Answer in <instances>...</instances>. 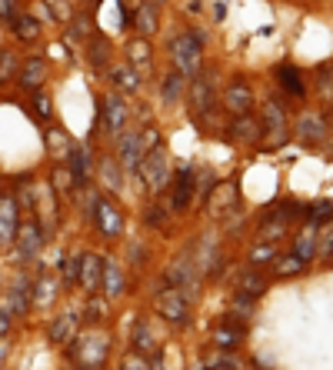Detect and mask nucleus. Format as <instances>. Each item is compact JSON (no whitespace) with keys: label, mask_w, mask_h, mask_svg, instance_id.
Here are the masks:
<instances>
[{"label":"nucleus","mask_w":333,"mask_h":370,"mask_svg":"<svg viewBox=\"0 0 333 370\" xmlns=\"http://www.w3.org/2000/svg\"><path fill=\"white\" fill-rule=\"evenodd\" d=\"M91 210H93L91 217H93V223H97V230H100L107 241H113V237H120V234H124V214H120L107 197L91 194Z\"/></svg>","instance_id":"f257e3e1"},{"label":"nucleus","mask_w":333,"mask_h":370,"mask_svg":"<svg viewBox=\"0 0 333 370\" xmlns=\"http://www.w3.org/2000/svg\"><path fill=\"white\" fill-rule=\"evenodd\" d=\"M200 40L204 37H197V34H184V37H177L170 44V57H173L180 74H197L200 71Z\"/></svg>","instance_id":"f03ea898"},{"label":"nucleus","mask_w":333,"mask_h":370,"mask_svg":"<svg viewBox=\"0 0 333 370\" xmlns=\"http://www.w3.org/2000/svg\"><path fill=\"white\" fill-rule=\"evenodd\" d=\"M153 307H157V314L170 320V324H187V317H190V304H187V294L180 287H166L160 294L153 297Z\"/></svg>","instance_id":"7ed1b4c3"},{"label":"nucleus","mask_w":333,"mask_h":370,"mask_svg":"<svg viewBox=\"0 0 333 370\" xmlns=\"http://www.w3.org/2000/svg\"><path fill=\"white\" fill-rule=\"evenodd\" d=\"M104 357H107V337L104 333H91L74 347V360L84 370H100Z\"/></svg>","instance_id":"20e7f679"},{"label":"nucleus","mask_w":333,"mask_h":370,"mask_svg":"<svg viewBox=\"0 0 333 370\" xmlns=\"http://www.w3.org/2000/svg\"><path fill=\"white\" fill-rule=\"evenodd\" d=\"M223 107L234 113V117H243V113H254V87L237 77L234 84H227V91H223Z\"/></svg>","instance_id":"39448f33"},{"label":"nucleus","mask_w":333,"mask_h":370,"mask_svg":"<svg viewBox=\"0 0 333 370\" xmlns=\"http://www.w3.org/2000/svg\"><path fill=\"white\" fill-rule=\"evenodd\" d=\"M140 174H144V181L150 184V190H164V184H166V157H164V147L150 150L147 157H144Z\"/></svg>","instance_id":"423d86ee"},{"label":"nucleus","mask_w":333,"mask_h":370,"mask_svg":"<svg viewBox=\"0 0 333 370\" xmlns=\"http://www.w3.org/2000/svg\"><path fill=\"white\" fill-rule=\"evenodd\" d=\"M263 120H267V137H270V144L280 147L283 140H287V120H283V111L277 107V100H267L263 104Z\"/></svg>","instance_id":"0eeeda50"},{"label":"nucleus","mask_w":333,"mask_h":370,"mask_svg":"<svg viewBox=\"0 0 333 370\" xmlns=\"http://www.w3.org/2000/svg\"><path fill=\"white\" fill-rule=\"evenodd\" d=\"M296 133H300L303 144H320V140L330 133V124H327L320 113H303V117L296 120Z\"/></svg>","instance_id":"6e6552de"},{"label":"nucleus","mask_w":333,"mask_h":370,"mask_svg":"<svg viewBox=\"0 0 333 370\" xmlns=\"http://www.w3.org/2000/svg\"><path fill=\"white\" fill-rule=\"evenodd\" d=\"M190 197H193V167L184 164L177 170V181H173V201H170V207L173 210H187Z\"/></svg>","instance_id":"1a4fd4ad"},{"label":"nucleus","mask_w":333,"mask_h":370,"mask_svg":"<svg viewBox=\"0 0 333 370\" xmlns=\"http://www.w3.org/2000/svg\"><path fill=\"white\" fill-rule=\"evenodd\" d=\"M120 157H124V167L133 170V167L147 157V150H144V137H140V133H120Z\"/></svg>","instance_id":"9d476101"},{"label":"nucleus","mask_w":333,"mask_h":370,"mask_svg":"<svg viewBox=\"0 0 333 370\" xmlns=\"http://www.w3.org/2000/svg\"><path fill=\"white\" fill-rule=\"evenodd\" d=\"M0 234H3V247H10L17 234V204L10 194H3V201H0Z\"/></svg>","instance_id":"9b49d317"},{"label":"nucleus","mask_w":333,"mask_h":370,"mask_svg":"<svg viewBox=\"0 0 333 370\" xmlns=\"http://www.w3.org/2000/svg\"><path fill=\"white\" fill-rule=\"evenodd\" d=\"M104 263L107 260H100L97 254H84V270H80V284H84V290H97L100 284H104Z\"/></svg>","instance_id":"f8f14e48"},{"label":"nucleus","mask_w":333,"mask_h":370,"mask_svg":"<svg viewBox=\"0 0 333 370\" xmlns=\"http://www.w3.org/2000/svg\"><path fill=\"white\" fill-rule=\"evenodd\" d=\"M40 247H44V227H40V221H34L20 230V257H37Z\"/></svg>","instance_id":"ddd939ff"},{"label":"nucleus","mask_w":333,"mask_h":370,"mask_svg":"<svg viewBox=\"0 0 333 370\" xmlns=\"http://www.w3.org/2000/svg\"><path fill=\"white\" fill-rule=\"evenodd\" d=\"M240 340H243V327L234 324V317H230V320H223V324H217V331H213V344H217L220 351H234V347H240Z\"/></svg>","instance_id":"4468645a"},{"label":"nucleus","mask_w":333,"mask_h":370,"mask_svg":"<svg viewBox=\"0 0 333 370\" xmlns=\"http://www.w3.org/2000/svg\"><path fill=\"white\" fill-rule=\"evenodd\" d=\"M274 74H277V84H280V87H283L287 93H290V97H303V93H307L303 74H300L296 67H290V64H283V67H277Z\"/></svg>","instance_id":"2eb2a0df"},{"label":"nucleus","mask_w":333,"mask_h":370,"mask_svg":"<svg viewBox=\"0 0 333 370\" xmlns=\"http://www.w3.org/2000/svg\"><path fill=\"white\" fill-rule=\"evenodd\" d=\"M104 124H107L111 133H120L124 124H127V107H124V100H120L117 93L107 97V104H104Z\"/></svg>","instance_id":"dca6fc26"},{"label":"nucleus","mask_w":333,"mask_h":370,"mask_svg":"<svg viewBox=\"0 0 333 370\" xmlns=\"http://www.w3.org/2000/svg\"><path fill=\"white\" fill-rule=\"evenodd\" d=\"M190 104H193V111H213V84L204 80V77H197L193 80V87H190Z\"/></svg>","instance_id":"f3484780"},{"label":"nucleus","mask_w":333,"mask_h":370,"mask_svg":"<svg viewBox=\"0 0 333 370\" xmlns=\"http://www.w3.org/2000/svg\"><path fill=\"white\" fill-rule=\"evenodd\" d=\"M294 254H296V257H303L307 263H310V257L316 254V223H310L307 230H300V234H296Z\"/></svg>","instance_id":"a211bd4d"},{"label":"nucleus","mask_w":333,"mask_h":370,"mask_svg":"<svg viewBox=\"0 0 333 370\" xmlns=\"http://www.w3.org/2000/svg\"><path fill=\"white\" fill-rule=\"evenodd\" d=\"M40 77H44V60L40 57H30L27 64H23V71H20V87L23 91H37L40 87Z\"/></svg>","instance_id":"6ab92c4d"},{"label":"nucleus","mask_w":333,"mask_h":370,"mask_svg":"<svg viewBox=\"0 0 333 370\" xmlns=\"http://www.w3.org/2000/svg\"><path fill=\"white\" fill-rule=\"evenodd\" d=\"M47 150H50V157H57V160H67V157L74 154V144H70V137H67L64 130H50V133H47Z\"/></svg>","instance_id":"aec40b11"},{"label":"nucleus","mask_w":333,"mask_h":370,"mask_svg":"<svg viewBox=\"0 0 333 370\" xmlns=\"http://www.w3.org/2000/svg\"><path fill=\"white\" fill-rule=\"evenodd\" d=\"M184 91H187L184 74H180V71H170V74L164 77V104L166 107H173V104L184 97Z\"/></svg>","instance_id":"412c9836"},{"label":"nucleus","mask_w":333,"mask_h":370,"mask_svg":"<svg viewBox=\"0 0 333 370\" xmlns=\"http://www.w3.org/2000/svg\"><path fill=\"white\" fill-rule=\"evenodd\" d=\"M133 351L137 353H144V357H157V351H153V333H150L147 327V320H140L137 327H133Z\"/></svg>","instance_id":"4be33fe9"},{"label":"nucleus","mask_w":333,"mask_h":370,"mask_svg":"<svg viewBox=\"0 0 333 370\" xmlns=\"http://www.w3.org/2000/svg\"><path fill=\"white\" fill-rule=\"evenodd\" d=\"M234 133H237L240 140H247V144H254V140H260L263 127L254 120V113H243V117H237V120H234Z\"/></svg>","instance_id":"5701e85b"},{"label":"nucleus","mask_w":333,"mask_h":370,"mask_svg":"<svg viewBox=\"0 0 333 370\" xmlns=\"http://www.w3.org/2000/svg\"><path fill=\"white\" fill-rule=\"evenodd\" d=\"M303 270H307V260L296 257V254H287V257L274 260V274H277V277H296V274H303Z\"/></svg>","instance_id":"b1692460"},{"label":"nucleus","mask_w":333,"mask_h":370,"mask_svg":"<svg viewBox=\"0 0 333 370\" xmlns=\"http://www.w3.org/2000/svg\"><path fill=\"white\" fill-rule=\"evenodd\" d=\"M74 331H77V317L74 314H60L54 320V327H50V340H54V344H67V340L74 337Z\"/></svg>","instance_id":"393cba45"},{"label":"nucleus","mask_w":333,"mask_h":370,"mask_svg":"<svg viewBox=\"0 0 333 370\" xmlns=\"http://www.w3.org/2000/svg\"><path fill=\"white\" fill-rule=\"evenodd\" d=\"M237 287H240V294L260 297L263 290H267V280L257 274V267H247V270L240 274V280H237Z\"/></svg>","instance_id":"a878e982"},{"label":"nucleus","mask_w":333,"mask_h":370,"mask_svg":"<svg viewBox=\"0 0 333 370\" xmlns=\"http://www.w3.org/2000/svg\"><path fill=\"white\" fill-rule=\"evenodd\" d=\"M104 294H107V297H120V294H124V274L117 270V263H113V260H107V263H104Z\"/></svg>","instance_id":"bb28decb"},{"label":"nucleus","mask_w":333,"mask_h":370,"mask_svg":"<svg viewBox=\"0 0 333 370\" xmlns=\"http://www.w3.org/2000/svg\"><path fill=\"white\" fill-rule=\"evenodd\" d=\"M111 80L120 87V91H140V77H137V71H130L127 64L124 67H111Z\"/></svg>","instance_id":"cd10ccee"},{"label":"nucleus","mask_w":333,"mask_h":370,"mask_svg":"<svg viewBox=\"0 0 333 370\" xmlns=\"http://www.w3.org/2000/svg\"><path fill=\"white\" fill-rule=\"evenodd\" d=\"M127 60L137 67V71L150 67V44H147V40H133V44L127 47Z\"/></svg>","instance_id":"c85d7f7f"},{"label":"nucleus","mask_w":333,"mask_h":370,"mask_svg":"<svg viewBox=\"0 0 333 370\" xmlns=\"http://www.w3.org/2000/svg\"><path fill=\"white\" fill-rule=\"evenodd\" d=\"M100 177H104V187H107V190H120V187H124L113 157H104V160H100Z\"/></svg>","instance_id":"c756f323"},{"label":"nucleus","mask_w":333,"mask_h":370,"mask_svg":"<svg viewBox=\"0 0 333 370\" xmlns=\"http://www.w3.org/2000/svg\"><path fill=\"white\" fill-rule=\"evenodd\" d=\"M67 164H70V174L77 177V184H87V150L74 147V154L67 157Z\"/></svg>","instance_id":"7c9ffc66"},{"label":"nucleus","mask_w":333,"mask_h":370,"mask_svg":"<svg viewBox=\"0 0 333 370\" xmlns=\"http://www.w3.org/2000/svg\"><path fill=\"white\" fill-rule=\"evenodd\" d=\"M87 57H91L93 67H104V64H107V57H111V44H107L104 37L91 40V44H87Z\"/></svg>","instance_id":"2f4dec72"},{"label":"nucleus","mask_w":333,"mask_h":370,"mask_svg":"<svg viewBox=\"0 0 333 370\" xmlns=\"http://www.w3.org/2000/svg\"><path fill=\"white\" fill-rule=\"evenodd\" d=\"M14 30H17V37L23 40V44H34V40L40 37V24L34 17H20Z\"/></svg>","instance_id":"473e14b6"},{"label":"nucleus","mask_w":333,"mask_h":370,"mask_svg":"<svg viewBox=\"0 0 333 370\" xmlns=\"http://www.w3.org/2000/svg\"><path fill=\"white\" fill-rule=\"evenodd\" d=\"M137 30H140L144 37L157 30V10H153V7H147V3H144V7L137 10Z\"/></svg>","instance_id":"72a5a7b5"},{"label":"nucleus","mask_w":333,"mask_h":370,"mask_svg":"<svg viewBox=\"0 0 333 370\" xmlns=\"http://www.w3.org/2000/svg\"><path fill=\"white\" fill-rule=\"evenodd\" d=\"M70 184H77V177H74V174H67V167H64V164H57L54 167V190H57V197L70 194Z\"/></svg>","instance_id":"f704fd0d"},{"label":"nucleus","mask_w":333,"mask_h":370,"mask_svg":"<svg viewBox=\"0 0 333 370\" xmlns=\"http://www.w3.org/2000/svg\"><path fill=\"white\" fill-rule=\"evenodd\" d=\"M30 107H34V117H37V120H50V97H47V93L34 91V100H30Z\"/></svg>","instance_id":"c9c22d12"},{"label":"nucleus","mask_w":333,"mask_h":370,"mask_svg":"<svg viewBox=\"0 0 333 370\" xmlns=\"http://www.w3.org/2000/svg\"><path fill=\"white\" fill-rule=\"evenodd\" d=\"M250 260H254V267H257V263H263V260H277V247H274V241H263L260 247H254Z\"/></svg>","instance_id":"e433bc0d"},{"label":"nucleus","mask_w":333,"mask_h":370,"mask_svg":"<svg viewBox=\"0 0 333 370\" xmlns=\"http://www.w3.org/2000/svg\"><path fill=\"white\" fill-rule=\"evenodd\" d=\"M80 270H84V257H70V260H64V270H60V274H64L67 284H77V280H80Z\"/></svg>","instance_id":"4c0bfd02"},{"label":"nucleus","mask_w":333,"mask_h":370,"mask_svg":"<svg viewBox=\"0 0 333 370\" xmlns=\"http://www.w3.org/2000/svg\"><path fill=\"white\" fill-rule=\"evenodd\" d=\"M333 217V201H320V204L310 207V221L314 223H323Z\"/></svg>","instance_id":"58836bf2"},{"label":"nucleus","mask_w":333,"mask_h":370,"mask_svg":"<svg viewBox=\"0 0 333 370\" xmlns=\"http://www.w3.org/2000/svg\"><path fill=\"white\" fill-rule=\"evenodd\" d=\"M120 370H147V357L144 353H127L124 360H120Z\"/></svg>","instance_id":"ea45409f"},{"label":"nucleus","mask_w":333,"mask_h":370,"mask_svg":"<svg viewBox=\"0 0 333 370\" xmlns=\"http://www.w3.org/2000/svg\"><path fill=\"white\" fill-rule=\"evenodd\" d=\"M87 317H97V320H100V317H107V304H104V300H100V297H91V300H87Z\"/></svg>","instance_id":"a19ab883"},{"label":"nucleus","mask_w":333,"mask_h":370,"mask_svg":"<svg viewBox=\"0 0 333 370\" xmlns=\"http://www.w3.org/2000/svg\"><path fill=\"white\" fill-rule=\"evenodd\" d=\"M10 294H14V304H17V311H27V280H17V287H14Z\"/></svg>","instance_id":"79ce46f5"},{"label":"nucleus","mask_w":333,"mask_h":370,"mask_svg":"<svg viewBox=\"0 0 333 370\" xmlns=\"http://www.w3.org/2000/svg\"><path fill=\"white\" fill-rule=\"evenodd\" d=\"M10 71H14V54H10V50H3V54H0V77H3V80H10Z\"/></svg>","instance_id":"37998d69"},{"label":"nucleus","mask_w":333,"mask_h":370,"mask_svg":"<svg viewBox=\"0 0 333 370\" xmlns=\"http://www.w3.org/2000/svg\"><path fill=\"white\" fill-rule=\"evenodd\" d=\"M320 254H323V257H330V254H333V223L327 227V230H323V241H320Z\"/></svg>","instance_id":"c03bdc74"},{"label":"nucleus","mask_w":333,"mask_h":370,"mask_svg":"<svg viewBox=\"0 0 333 370\" xmlns=\"http://www.w3.org/2000/svg\"><path fill=\"white\" fill-rule=\"evenodd\" d=\"M210 367L213 370H240L237 367V360H230V357H217V360H210Z\"/></svg>","instance_id":"a18cd8bd"},{"label":"nucleus","mask_w":333,"mask_h":370,"mask_svg":"<svg viewBox=\"0 0 333 370\" xmlns=\"http://www.w3.org/2000/svg\"><path fill=\"white\" fill-rule=\"evenodd\" d=\"M144 221L147 223H164V210H160V207H150V210H144Z\"/></svg>","instance_id":"49530a36"},{"label":"nucleus","mask_w":333,"mask_h":370,"mask_svg":"<svg viewBox=\"0 0 333 370\" xmlns=\"http://www.w3.org/2000/svg\"><path fill=\"white\" fill-rule=\"evenodd\" d=\"M47 3H50V10H54L57 20H67V14H70V10H64V7H60V0H47Z\"/></svg>","instance_id":"de8ad7c7"},{"label":"nucleus","mask_w":333,"mask_h":370,"mask_svg":"<svg viewBox=\"0 0 333 370\" xmlns=\"http://www.w3.org/2000/svg\"><path fill=\"white\" fill-rule=\"evenodd\" d=\"M0 7H3V24H10L14 20V0H3Z\"/></svg>","instance_id":"09e8293b"},{"label":"nucleus","mask_w":333,"mask_h":370,"mask_svg":"<svg viewBox=\"0 0 333 370\" xmlns=\"http://www.w3.org/2000/svg\"><path fill=\"white\" fill-rule=\"evenodd\" d=\"M150 3H166V0H150Z\"/></svg>","instance_id":"8fccbe9b"},{"label":"nucleus","mask_w":333,"mask_h":370,"mask_svg":"<svg viewBox=\"0 0 333 370\" xmlns=\"http://www.w3.org/2000/svg\"><path fill=\"white\" fill-rule=\"evenodd\" d=\"M330 137H333V120H330Z\"/></svg>","instance_id":"3c124183"}]
</instances>
